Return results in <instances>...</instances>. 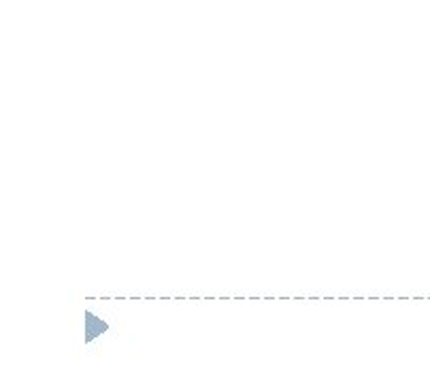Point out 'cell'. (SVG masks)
I'll return each instance as SVG.
<instances>
[]
</instances>
